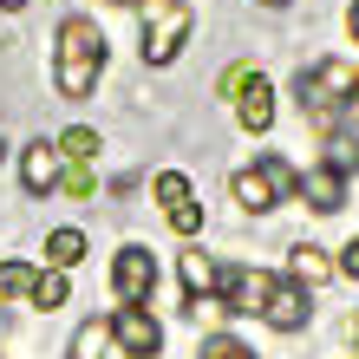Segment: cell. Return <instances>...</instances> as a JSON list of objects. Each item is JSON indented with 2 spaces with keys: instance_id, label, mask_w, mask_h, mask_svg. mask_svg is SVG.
<instances>
[{
  "instance_id": "26",
  "label": "cell",
  "mask_w": 359,
  "mask_h": 359,
  "mask_svg": "<svg viewBox=\"0 0 359 359\" xmlns=\"http://www.w3.org/2000/svg\"><path fill=\"white\" fill-rule=\"evenodd\" d=\"M346 33L359 39V0H353V7H346Z\"/></svg>"
},
{
  "instance_id": "5",
  "label": "cell",
  "mask_w": 359,
  "mask_h": 359,
  "mask_svg": "<svg viewBox=\"0 0 359 359\" xmlns=\"http://www.w3.org/2000/svg\"><path fill=\"white\" fill-rule=\"evenodd\" d=\"M268 274L262 268H222V307L229 313H262L268 307Z\"/></svg>"
},
{
  "instance_id": "9",
  "label": "cell",
  "mask_w": 359,
  "mask_h": 359,
  "mask_svg": "<svg viewBox=\"0 0 359 359\" xmlns=\"http://www.w3.org/2000/svg\"><path fill=\"white\" fill-rule=\"evenodd\" d=\"M111 340L124 346V353H157V320L144 307H118L111 313Z\"/></svg>"
},
{
  "instance_id": "10",
  "label": "cell",
  "mask_w": 359,
  "mask_h": 359,
  "mask_svg": "<svg viewBox=\"0 0 359 359\" xmlns=\"http://www.w3.org/2000/svg\"><path fill=\"white\" fill-rule=\"evenodd\" d=\"M294 189H301V196H307L313 209H320V216L346 209V177H340V170H327V163H313V170H307L301 183H294Z\"/></svg>"
},
{
  "instance_id": "11",
  "label": "cell",
  "mask_w": 359,
  "mask_h": 359,
  "mask_svg": "<svg viewBox=\"0 0 359 359\" xmlns=\"http://www.w3.org/2000/svg\"><path fill=\"white\" fill-rule=\"evenodd\" d=\"M333 268H340V262H333V255H327L320 242H301V248L287 255V281H294V287H320V281H327Z\"/></svg>"
},
{
  "instance_id": "28",
  "label": "cell",
  "mask_w": 359,
  "mask_h": 359,
  "mask_svg": "<svg viewBox=\"0 0 359 359\" xmlns=\"http://www.w3.org/2000/svg\"><path fill=\"white\" fill-rule=\"evenodd\" d=\"M0 7H7V13H20V7H27V0H0Z\"/></svg>"
},
{
  "instance_id": "21",
  "label": "cell",
  "mask_w": 359,
  "mask_h": 359,
  "mask_svg": "<svg viewBox=\"0 0 359 359\" xmlns=\"http://www.w3.org/2000/svg\"><path fill=\"white\" fill-rule=\"evenodd\" d=\"M203 359H255L242 340H229V333H216V340H203Z\"/></svg>"
},
{
  "instance_id": "16",
  "label": "cell",
  "mask_w": 359,
  "mask_h": 359,
  "mask_svg": "<svg viewBox=\"0 0 359 359\" xmlns=\"http://www.w3.org/2000/svg\"><path fill=\"white\" fill-rule=\"evenodd\" d=\"M33 307H66V268H46V274H33V294H27Z\"/></svg>"
},
{
  "instance_id": "17",
  "label": "cell",
  "mask_w": 359,
  "mask_h": 359,
  "mask_svg": "<svg viewBox=\"0 0 359 359\" xmlns=\"http://www.w3.org/2000/svg\"><path fill=\"white\" fill-rule=\"evenodd\" d=\"M59 157H66V163H92V157H98V131H86V124H72V131L59 137Z\"/></svg>"
},
{
  "instance_id": "27",
  "label": "cell",
  "mask_w": 359,
  "mask_h": 359,
  "mask_svg": "<svg viewBox=\"0 0 359 359\" xmlns=\"http://www.w3.org/2000/svg\"><path fill=\"white\" fill-rule=\"evenodd\" d=\"M346 124H353V131H359V92H353V104H346Z\"/></svg>"
},
{
  "instance_id": "29",
  "label": "cell",
  "mask_w": 359,
  "mask_h": 359,
  "mask_svg": "<svg viewBox=\"0 0 359 359\" xmlns=\"http://www.w3.org/2000/svg\"><path fill=\"white\" fill-rule=\"evenodd\" d=\"M262 7H287V0H262Z\"/></svg>"
},
{
  "instance_id": "13",
  "label": "cell",
  "mask_w": 359,
  "mask_h": 359,
  "mask_svg": "<svg viewBox=\"0 0 359 359\" xmlns=\"http://www.w3.org/2000/svg\"><path fill=\"white\" fill-rule=\"evenodd\" d=\"M124 346L111 340V320H86L72 333V359H118Z\"/></svg>"
},
{
  "instance_id": "18",
  "label": "cell",
  "mask_w": 359,
  "mask_h": 359,
  "mask_svg": "<svg viewBox=\"0 0 359 359\" xmlns=\"http://www.w3.org/2000/svg\"><path fill=\"white\" fill-rule=\"evenodd\" d=\"M151 189H157V203H163V209L196 203V196H189V177H183V170H157V177H151Z\"/></svg>"
},
{
  "instance_id": "1",
  "label": "cell",
  "mask_w": 359,
  "mask_h": 359,
  "mask_svg": "<svg viewBox=\"0 0 359 359\" xmlns=\"http://www.w3.org/2000/svg\"><path fill=\"white\" fill-rule=\"evenodd\" d=\"M98 59H104V39H98V27L92 20H66L59 27V92L66 98H92V86H98Z\"/></svg>"
},
{
  "instance_id": "2",
  "label": "cell",
  "mask_w": 359,
  "mask_h": 359,
  "mask_svg": "<svg viewBox=\"0 0 359 359\" xmlns=\"http://www.w3.org/2000/svg\"><path fill=\"white\" fill-rule=\"evenodd\" d=\"M137 13H144V59L170 66L183 53V39H189V7L183 0H137Z\"/></svg>"
},
{
  "instance_id": "25",
  "label": "cell",
  "mask_w": 359,
  "mask_h": 359,
  "mask_svg": "<svg viewBox=\"0 0 359 359\" xmlns=\"http://www.w3.org/2000/svg\"><path fill=\"white\" fill-rule=\"evenodd\" d=\"M340 268H346V274H353V281H359V236L346 242V255H340Z\"/></svg>"
},
{
  "instance_id": "24",
  "label": "cell",
  "mask_w": 359,
  "mask_h": 359,
  "mask_svg": "<svg viewBox=\"0 0 359 359\" xmlns=\"http://www.w3.org/2000/svg\"><path fill=\"white\" fill-rule=\"evenodd\" d=\"M248 72H255V66H236V72H222V98H236V92L248 86Z\"/></svg>"
},
{
  "instance_id": "4",
  "label": "cell",
  "mask_w": 359,
  "mask_h": 359,
  "mask_svg": "<svg viewBox=\"0 0 359 359\" xmlns=\"http://www.w3.org/2000/svg\"><path fill=\"white\" fill-rule=\"evenodd\" d=\"M151 281H157V262L144 255V248H118V262H111V287H118V301H124V307H144Z\"/></svg>"
},
{
  "instance_id": "7",
  "label": "cell",
  "mask_w": 359,
  "mask_h": 359,
  "mask_svg": "<svg viewBox=\"0 0 359 359\" xmlns=\"http://www.w3.org/2000/svg\"><path fill=\"white\" fill-rule=\"evenodd\" d=\"M236 118H242V131H255V137L274 124V86L262 72H248V86L236 92Z\"/></svg>"
},
{
  "instance_id": "12",
  "label": "cell",
  "mask_w": 359,
  "mask_h": 359,
  "mask_svg": "<svg viewBox=\"0 0 359 359\" xmlns=\"http://www.w3.org/2000/svg\"><path fill=\"white\" fill-rule=\"evenodd\" d=\"M236 203L248 209V216H262V209L281 203V189H274V183H268V170L255 163V170H236Z\"/></svg>"
},
{
  "instance_id": "19",
  "label": "cell",
  "mask_w": 359,
  "mask_h": 359,
  "mask_svg": "<svg viewBox=\"0 0 359 359\" xmlns=\"http://www.w3.org/2000/svg\"><path fill=\"white\" fill-rule=\"evenodd\" d=\"M327 170H340V177L359 170V144H353V137H333V144H327Z\"/></svg>"
},
{
  "instance_id": "6",
  "label": "cell",
  "mask_w": 359,
  "mask_h": 359,
  "mask_svg": "<svg viewBox=\"0 0 359 359\" xmlns=\"http://www.w3.org/2000/svg\"><path fill=\"white\" fill-rule=\"evenodd\" d=\"M20 177H27V189H33V196L59 189V177H66V157H59V144H53V137L27 144V157H20Z\"/></svg>"
},
{
  "instance_id": "20",
  "label": "cell",
  "mask_w": 359,
  "mask_h": 359,
  "mask_svg": "<svg viewBox=\"0 0 359 359\" xmlns=\"http://www.w3.org/2000/svg\"><path fill=\"white\" fill-rule=\"evenodd\" d=\"M0 294H33V268L27 262H0Z\"/></svg>"
},
{
  "instance_id": "23",
  "label": "cell",
  "mask_w": 359,
  "mask_h": 359,
  "mask_svg": "<svg viewBox=\"0 0 359 359\" xmlns=\"http://www.w3.org/2000/svg\"><path fill=\"white\" fill-rule=\"evenodd\" d=\"M59 189H66V196H79V203H86V196H92V170H86V163H72V170L59 177Z\"/></svg>"
},
{
  "instance_id": "3",
  "label": "cell",
  "mask_w": 359,
  "mask_h": 359,
  "mask_svg": "<svg viewBox=\"0 0 359 359\" xmlns=\"http://www.w3.org/2000/svg\"><path fill=\"white\" fill-rule=\"evenodd\" d=\"M359 92V66L353 59H320V66H307L301 72V104H307V118H327L340 98Z\"/></svg>"
},
{
  "instance_id": "30",
  "label": "cell",
  "mask_w": 359,
  "mask_h": 359,
  "mask_svg": "<svg viewBox=\"0 0 359 359\" xmlns=\"http://www.w3.org/2000/svg\"><path fill=\"white\" fill-rule=\"evenodd\" d=\"M0 151H7V144H0Z\"/></svg>"
},
{
  "instance_id": "15",
  "label": "cell",
  "mask_w": 359,
  "mask_h": 359,
  "mask_svg": "<svg viewBox=\"0 0 359 359\" xmlns=\"http://www.w3.org/2000/svg\"><path fill=\"white\" fill-rule=\"evenodd\" d=\"M46 255H53V268L86 262V236H79V229H53V236H46Z\"/></svg>"
},
{
  "instance_id": "14",
  "label": "cell",
  "mask_w": 359,
  "mask_h": 359,
  "mask_svg": "<svg viewBox=\"0 0 359 359\" xmlns=\"http://www.w3.org/2000/svg\"><path fill=\"white\" fill-rule=\"evenodd\" d=\"M177 274H183V287H189V301H203V294H216V287H222V268L209 262V255H196V248H189V255L177 262Z\"/></svg>"
},
{
  "instance_id": "8",
  "label": "cell",
  "mask_w": 359,
  "mask_h": 359,
  "mask_svg": "<svg viewBox=\"0 0 359 359\" xmlns=\"http://www.w3.org/2000/svg\"><path fill=\"white\" fill-rule=\"evenodd\" d=\"M262 320H268V327H281V333L307 327V287H294V281H274V287H268V307H262Z\"/></svg>"
},
{
  "instance_id": "22",
  "label": "cell",
  "mask_w": 359,
  "mask_h": 359,
  "mask_svg": "<svg viewBox=\"0 0 359 359\" xmlns=\"http://www.w3.org/2000/svg\"><path fill=\"white\" fill-rule=\"evenodd\" d=\"M163 216H170L177 236H196V229H203V209H196V203H177V209H163Z\"/></svg>"
}]
</instances>
